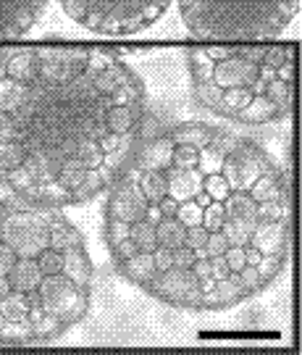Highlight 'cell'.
<instances>
[{"instance_id":"1","label":"cell","mask_w":302,"mask_h":355,"mask_svg":"<svg viewBox=\"0 0 302 355\" xmlns=\"http://www.w3.org/2000/svg\"><path fill=\"white\" fill-rule=\"evenodd\" d=\"M103 229L116 271L145 295L229 311L290 261V182L245 135L184 121L137 145L108 187Z\"/></svg>"},{"instance_id":"2","label":"cell","mask_w":302,"mask_h":355,"mask_svg":"<svg viewBox=\"0 0 302 355\" xmlns=\"http://www.w3.org/2000/svg\"><path fill=\"white\" fill-rule=\"evenodd\" d=\"M145 85L114 51L19 48L0 64V184L32 203L95 200L137 150Z\"/></svg>"},{"instance_id":"3","label":"cell","mask_w":302,"mask_h":355,"mask_svg":"<svg viewBox=\"0 0 302 355\" xmlns=\"http://www.w3.org/2000/svg\"><path fill=\"white\" fill-rule=\"evenodd\" d=\"M92 261L55 205L0 200V347L58 343L92 303Z\"/></svg>"},{"instance_id":"4","label":"cell","mask_w":302,"mask_h":355,"mask_svg":"<svg viewBox=\"0 0 302 355\" xmlns=\"http://www.w3.org/2000/svg\"><path fill=\"white\" fill-rule=\"evenodd\" d=\"M187 66L195 95L211 114L245 127H268L290 116L297 45L192 48Z\"/></svg>"},{"instance_id":"5","label":"cell","mask_w":302,"mask_h":355,"mask_svg":"<svg viewBox=\"0 0 302 355\" xmlns=\"http://www.w3.org/2000/svg\"><path fill=\"white\" fill-rule=\"evenodd\" d=\"M195 40H274L287 32L300 0H179Z\"/></svg>"},{"instance_id":"6","label":"cell","mask_w":302,"mask_h":355,"mask_svg":"<svg viewBox=\"0 0 302 355\" xmlns=\"http://www.w3.org/2000/svg\"><path fill=\"white\" fill-rule=\"evenodd\" d=\"M63 13L92 35L129 37L163 19L171 0H58Z\"/></svg>"},{"instance_id":"7","label":"cell","mask_w":302,"mask_h":355,"mask_svg":"<svg viewBox=\"0 0 302 355\" xmlns=\"http://www.w3.org/2000/svg\"><path fill=\"white\" fill-rule=\"evenodd\" d=\"M48 0H0V40L24 37L39 21Z\"/></svg>"},{"instance_id":"8","label":"cell","mask_w":302,"mask_h":355,"mask_svg":"<svg viewBox=\"0 0 302 355\" xmlns=\"http://www.w3.org/2000/svg\"><path fill=\"white\" fill-rule=\"evenodd\" d=\"M6 55H8V48H0V64L6 61Z\"/></svg>"}]
</instances>
